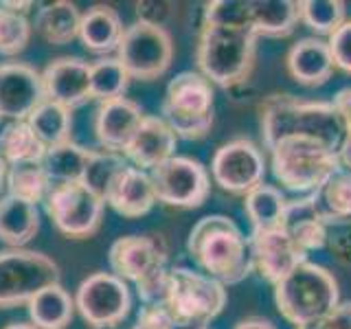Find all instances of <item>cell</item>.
I'll return each instance as SVG.
<instances>
[{"label": "cell", "mask_w": 351, "mask_h": 329, "mask_svg": "<svg viewBox=\"0 0 351 329\" xmlns=\"http://www.w3.org/2000/svg\"><path fill=\"white\" fill-rule=\"evenodd\" d=\"M186 248L197 268L222 285L241 283L255 270L250 241L228 215H204L197 219L186 239Z\"/></svg>", "instance_id": "obj_1"}, {"label": "cell", "mask_w": 351, "mask_h": 329, "mask_svg": "<svg viewBox=\"0 0 351 329\" xmlns=\"http://www.w3.org/2000/svg\"><path fill=\"white\" fill-rule=\"evenodd\" d=\"M88 158H90V149L69 141L62 143V145L49 147L42 158V164L53 184L82 182Z\"/></svg>", "instance_id": "obj_32"}, {"label": "cell", "mask_w": 351, "mask_h": 329, "mask_svg": "<svg viewBox=\"0 0 351 329\" xmlns=\"http://www.w3.org/2000/svg\"><path fill=\"white\" fill-rule=\"evenodd\" d=\"M7 193L16 195L27 200L31 204H40L47 200L49 191L53 189V182L44 171L42 160L36 162H16V164H7Z\"/></svg>", "instance_id": "obj_33"}, {"label": "cell", "mask_w": 351, "mask_h": 329, "mask_svg": "<svg viewBox=\"0 0 351 329\" xmlns=\"http://www.w3.org/2000/svg\"><path fill=\"white\" fill-rule=\"evenodd\" d=\"M211 178L219 189L246 195L266 178V156L250 138L228 141L213 154Z\"/></svg>", "instance_id": "obj_14"}, {"label": "cell", "mask_w": 351, "mask_h": 329, "mask_svg": "<svg viewBox=\"0 0 351 329\" xmlns=\"http://www.w3.org/2000/svg\"><path fill=\"white\" fill-rule=\"evenodd\" d=\"M274 303L285 321L296 327L323 321L340 303L338 283L327 268L305 261L274 283Z\"/></svg>", "instance_id": "obj_6"}, {"label": "cell", "mask_w": 351, "mask_h": 329, "mask_svg": "<svg viewBox=\"0 0 351 329\" xmlns=\"http://www.w3.org/2000/svg\"><path fill=\"white\" fill-rule=\"evenodd\" d=\"M202 25L215 27H250V0H213L204 5Z\"/></svg>", "instance_id": "obj_38"}, {"label": "cell", "mask_w": 351, "mask_h": 329, "mask_svg": "<svg viewBox=\"0 0 351 329\" xmlns=\"http://www.w3.org/2000/svg\"><path fill=\"white\" fill-rule=\"evenodd\" d=\"M345 20L347 7L343 0H303L301 3V22L318 36H332Z\"/></svg>", "instance_id": "obj_36"}, {"label": "cell", "mask_w": 351, "mask_h": 329, "mask_svg": "<svg viewBox=\"0 0 351 329\" xmlns=\"http://www.w3.org/2000/svg\"><path fill=\"white\" fill-rule=\"evenodd\" d=\"M312 208L325 226L351 222V171L340 167L310 193Z\"/></svg>", "instance_id": "obj_22"}, {"label": "cell", "mask_w": 351, "mask_h": 329, "mask_svg": "<svg viewBox=\"0 0 351 329\" xmlns=\"http://www.w3.org/2000/svg\"><path fill=\"white\" fill-rule=\"evenodd\" d=\"M38 206L16 195H0V241L9 248H22L38 235Z\"/></svg>", "instance_id": "obj_23"}, {"label": "cell", "mask_w": 351, "mask_h": 329, "mask_svg": "<svg viewBox=\"0 0 351 329\" xmlns=\"http://www.w3.org/2000/svg\"><path fill=\"white\" fill-rule=\"evenodd\" d=\"M301 22V3L294 0H250L252 31L266 38H285Z\"/></svg>", "instance_id": "obj_24"}, {"label": "cell", "mask_w": 351, "mask_h": 329, "mask_svg": "<svg viewBox=\"0 0 351 329\" xmlns=\"http://www.w3.org/2000/svg\"><path fill=\"white\" fill-rule=\"evenodd\" d=\"M257 33L250 27L202 25L197 38V69L219 88H233L248 80L255 64Z\"/></svg>", "instance_id": "obj_3"}, {"label": "cell", "mask_w": 351, "mask_h": 329, "mask_svg": "<svg viewBox=\"0 0 351 329\" xmlns=\"http://www.w3.org/2000/svg\"><path fill=\"white\" fill-rule=\"evenodd\" d=\"M272 173L285 189L310 195L343 164L338 151L314 138L288 136L268 147Z\"/></svg>", "instance_id": "obj_7"}, {"label": "cell", "mask_w": 351, "mask_h": 329, "mask_svg": "<svg viewBox=\"0 0 351 329\" xmlns=\"http://www.w3.org/2000/svg\"><path fill=\"white\" fill-rule=\"evenodd\" d=\"M226 285L202 270L186 266L169 268L160 305L178 329H206L226 305Z\"/></svg>", "instance_id": "obj_5"}, {"label": "cell", "mask_w": 351, "mask_h": 329, "mask_svg": "<svg viewBox=\"0 0 351 329\" xmlns=\"http://www.w3.org/2000/svg\"><path fill=\"white\" fill-rule=\"evenodd\" d=\"M75 314V299L62 283H55L38 292L29 301L31 323L38 329H66Z\"/></svg>", "instance_id": "obj_28"}, {"label": "cell", "mask_w": 351, "mask_h": 329, "mask_svg": "<svg viewBox=\"0 0 351 329\" xmlns=\"http://www.w3.org/2000/svg\"><path fill=\"white\" fill-rule=\"evenodd\" d=\"M332 51L334 66L345 73H351V20H345L327 40Z\"/></svg>", "instance_id": "obj_39"}, {"label": "cell", "mask_w": 351, "mask_h": 329, "mask_svg": "<svg viewBox=\"0 0 351 329\" xmlns=\"http://www.w3.org/2000/svg\"><path fill=\"white\" fill-rule=\"evenodd\" d=\"M33 25L27 14L0 5V55H18L27 49Z\"/></svg>", "instance_id": "obj_37"}, {"label": "cell", "mask_w": 351, "mask_h": 329, "mask_svg": "<svg viewBox=\"0 0 351 329\" xmlns=\"http://www.w3.org/2000/svg\"><path fill=\"white\" fill-rule=\"evenodd\" d=\"M143 119L145 114H143L141 106L128 97L99 103L95 114V134L99 145L104 149L123 154Z\"/></svg>", "instance_id": "obj_18"}, {"label": "cell", "mask_w": 351, "mask_h": 329, "mask_svg": "<svg viewBox=\"0 0 351 329\" xmlns=\"http://www.w3.org/2000/svg\"><path fill=\"white\" fill-rule=\"evenodd\" d=\"M5 329H38L33 323H9Z\"/></svg>", "instance_id": "obj_47"}, {"label": "cell", "mask_w": 351, "mask_h": 329, "mask_svg": "<svg viewBox=\"0 0 351 329\" xmlns=\"http://www.w3.org/2000/svg\"><path fill=\"white\" fill-rule=\"evenodd\" d=\"M252 266L272 285L307 261V252L296 244L294 237L283 226L268 230H250Z\"/></svg>", "instance_id": "obj_15"}, {"label": "cell", "mask_w": 351, "mask_h": 329, "mask_svg": "<svg viewBox=\"0 0 351 329\" xmlns=\"http://www.w3.org/2000/svg\"><path fill=\"white\" fill-rule=\"evenodd\" d=\"M128 164H130L128 158L119 151H110L104 147L90 149V158H88L82 184L106 202V197H108L110 189H112L114 180L119 178L121 171H123Z\"/></svg>", "instance_id": "obj_34"}, {"label": "cell", "mask_w": 351, "mask_h": 329, "mask_svg": "<svg viewBox=\"0 0 351 329\" xmlns=\"http://www.w3.org/2000/svg\"><path fill=\"white\" fill-rule=\"evenodd\" d=\"M244 208L250 219L252 230H268L283 224L288 197L274 184L261 182L250 193L244 195Z\"/></svg>", "instance_id": "obj_30"}, {"label": "cell", "mask_w": 351, "mask_h": 329, "mask_svg": "<svg viewBox=\"0 0 351 329\" xmlns=\"http://www.w3.org/2000/svg\"><path fill=\"white\" fill-rule=\"evenodd\" d=\"M281 226L288 230L307 255L327 244V226L314 213L310 195H303L299 200H288Z\"/></svg>", "instance_id": "obj_27"}, {"label": "cell", "mask_w": 351, "mask_h": 329, "mask_svg": "<svg viewBox=\"0 0 351 329\" xmlns=\"http://www.w3.org/2000/svg\"><path fill=\"white\" fill-rule=\"evenodd\" d=\"M47 147L33 134L27 121L0 119V158L7 164L42 160Z\"/></svg>", "instance_id": "obj_29"}, {"label": "cell", "mask_w": 351, "mask_h": 329, "mask_svg": "<svg viewBox=\"0 0 351 329\" xmlns=\"http://www.w3.org/2000/svg\"><path fill=\"white\" fill-rule=\"evenodd\" d=\"M27 123L47 149L71 141L73 117H71V110L60 103H53L44 99V101L31 112Z\"/></svg>", "instance_id": "obj_31"}, {"label": "cell", "mask_w": 351, "mask_h": 329, "mask_svg": "<svg viewBox=\"0 0 351 329\" xmlns=\"http://www.w3.org/2000/svg\"><path fill=\"white\" fill-rule=\"evenodd\" d=\"M338 160L343 164L345 169L351 171V136L345 134L343 143H340V149H338Z\"/></svg>", "instance_id": "obj_45"}, {"label": "cell", "mask_w": 351, "mask_h": 329, "mask_svg": "<svg viewBox=\"0 0 351 329\" xmlns=\"http://www.w3.org/2000/svg\"><path fill=\"white\" fill-rule=\"evenodd\" d=\"M288 73L303 86H323L334 73V58L329 44L321 38H303L288 51Z\"/></svg>", "instance_id": "obj_21"}, {"label": "cell", "mask_w": 351, "mask_h": 329, "mask_svg": "<svg viewBox=\"0 0 351 329\" xmlns=\"http://www.w3.org/2000/svg\"><path fill=\"white\" fill-rule=\"evenodd\" d=\"M213 84L195 71H184L169 82L162 99V119L173 134L200 141L213 127Z\"/></svg>", "instance_id": "obj_8"}, {"label": "cell", "mask_w": 351, "mask_h": 329, "mask_svg": "<svg viewBox=\"0 0 351 329\" xmlns=\"http://www.w3.org/2000/svg\"><path fill=\"white\" fill-rule=\"evenodd\" d=\"M323 329H351V301H340L323 321Z\"/></svg>", "instance_id": "obj_41"}, {"label": "cell", "mask_w": 351, "mask_h": 329, "mask_svg": "<svg viewBox=\"0 0 351 329\" xmlns=\"http://www.w3.org/2000/svg\"><path fill=\"white\" fill-rule=\"evenodd\" d=\"M296 329H323L321 321H316V323H307V325H299Z\"/></svg>", "instance_id": "obj_48"}, {"label": "cell", "mask_w": 351, "mask_h": 329, "mask_svg": "<svg viewBox=\"0 0 351 329\" xmlns=\"http://www.w3.org/2000/svg\"><path fill=\"white\" fill-rule=\"evenodd\" d=\"M117 60L130 80L152 82L167 73L173 60V42L165 27L136 20L123 31L117 47Z\"/></svg>", "instance_id": "obj_10"}, {"label": "cell", "mask_w": 351, "mask_h": 329, "mask_svg": "<svg viewBox=\"0 0 351 329\" xmlns=\"http://www.w3.org/2000/svg\"><path fill=\"white\" fill-rule=\"evenodd\" d=\"M110 268L119 279L136 285L143 305L160 303L169 277L167 244L160 235H125L110 246Z\"/></svg>", "instance_id": "obj_4"}, {"label": "cell", "mask_w": 351, "mask_h": 329, "mask_svg": "<svg viewBox=\"0 0 351 329\" xmlns=\"http://www.w3.org/2000/svg\"><path fill=\"white\" fill-rule=\"evenodd\" d=\"M44 208L60 233L73 239H84L95 235L101 226L106 202L82 182H66L53 184L44 200Z\"/></svg>", "instance_id": "obj_11"}, {"label": "cell", "mask_w": 351, "mask_h": 329, "mask_svg": "<svg viewBox=\"0 0 351 329\" xmlns=\"http://www.w3.org/2000/svg\"><path fill=\"white\" fill-rule=\"evenodd\" d=\"M95 329H117V327H95Z\"/></svg>", "instance_id": "obj_49"}, {"label": "cell", "mask_w": 351, "mask_h": 329, "mask_svg": "<svg viewBox=\"0 0 351 329\" xmlns=\"http://www.w3.org/2000/svg\"><path fill=\"white\" fill-rule=\"evenodd\" d=\"M261 134L266 149L281 138L301 136L340 149L345 123L332 101H303L292 95H270L261 103Z\"/></svg>", "instance_id": "obj_2"}, {"label": "cell", "mask_w": 351, "mask_h": 329, "mask_svg": "<svg viewBox=\"0 0 351 329\" xmlns=\"http://www.w3.org/2000/svg\"><path fill=\"white\" fill-rule=\"evenodd\" d=\"M176 141H178V136H176L173 130L165 123L162 117L145 114L143 123L136 130V134L128 143L123 156L128 158L130 164H134V167L143 171H152L165 160L176 156Z\"/></svg>", "instance_id": "obj_19"}, {"label": "cell", "mask_w": 351, "mask_h": 329, "mask_svg": "<svg viewBox=\"0 0 351 329\" xmlns=\"http://www.w3.org/2000/svg\"><path fill=\"white\" fill-rule=\"evenodd\" d=\"M156 191H154V182L149 171H143L134 164L121 171V175L114 180L112 189H110L106 204H110L119 215L136 219L147 215L154 204H156Z\"/></svg>", "instance_id": "obj_20"}, {"label": "cell", "mask_w": 351, "mask_h": 329, "mask_svg": "<svg viewBox=\"0 0 351 329\" xmlns=\"http://www.w3.org/2000/svg\"><path fill=\"white\" fill-rule=\"evenodd\" d=\"M123 25L112 7L97 5L82 14L80 40L93 53H110L117 51L121 38H123Z\"/></svg>", "instance_id": "obj_25"}, {"label": "cell", "mask_w": 351, "mask_h": 329, "mask_svg": "<svg viewBox=\"0 0 351 329\" xmlns=\"http://www.w3.org/2000/svg\"><path fill=\"white\" fill-rule=\"evenodd\" d=\"M5 180H7V162L0 158V191H3Z\"/></svg>", "instance_id": "obj_46"}, {"label": "cell", "mask_w": 351, "mask_h": 329, "mask_svg": "<svg viewBox=\"0 0 351 329\" xmlns=\"http://www.w3.org/2000/svg\"><path fill=\"white\" fill-rule=\"evenodd\" d=\"M156 200L173 208H195L211 191V175L202 162L189 156H171L149 171Z\"/></svg>", "instance_id": "obj_13"}, {"label": "cell", "mask_w": 351, "mask_h": 329, "mask_svg": "<svg viewBox=\"0 0 351 329\" xmlns=\"http://www.w3.org/2000/svg\"><path fill=\"white\" fill-rule=\"evenodd\" d=\"M235 329H277L272 321L268 318H261V316H250V318H244V321H239L235 325Z\"/></svg>", "instance_id": "obj_44"}, {"label": "cell", "mask_w": 351, "mask_h": 329, "mask_svg": "<svg viewBox=\"0 0 351 329\" xmlns=\"http://www.w3.org/2000/svg\"><path fill=\"white\" fill-rule=\"evenodd\" d=\"M332 103L336 106L338 114H340V119H343V123H345V134L351 136V86L343 88V90H338Z\"/></svg>", "instance_id": "obj_43"}, {"label": "cell", "mask_w": 351, "mask_h": 329, "mask_svg": "<svg viewBox=\"0 0 351 329\" xmlns=\"http://www.w3.org/2000/svg\"><path fill=\"white\" fill-rule=\"evenodd\" d=\"M130 86V75L117 58H101L90 64V97L99 103L121 99Z\"/></svg>", "instance_id": "obj_35"}, {"label": "cell", "mask_w": 351, "mask_h": 329, "mask_svg": "<svg viewBox=\"0 0 351 329\" xmlns=\"http://www.w3.org/2000/svg\"><path fill=\"white\" fill-rule=\"evenodd\" d=\"M44 99L69 108L84 106L90 97V64L82 58H58L42 71Z\"/></svg>", "instance_id": "obj_17"}, {"label": "cell", "mask_w": 351, "mask_h": 329, "mask_svg": "<svg viewBox=\"0 0 351 329\" xmlns=\"http://www.w3.org/2000/svg\"><path fill=\"white\" fill-rule=\"evenodd\" d=\"M132 329H178V327H176L171 316L160 303H152V305H141L136 325Z\"/></svg>", "instance_id": "obj_40"}, {"label": "cell", "mask_w": 351, "mask_h": 329, "mask_svg": "<svg viewBox=\"0 0 351 329\" xmlns=\"http://www.w3.org/2000/svg\"><path fill=\"white\" fill-rule=\"evenodd\" d=\"M60 283V266L51 257L27 248L0 250V307L29 305L49 285Z\"/></svg>", "instance_id": "obj_9"}, {"label": "cell", "mask_w": 351, "mask_h": 329, "mask_svg": "<svg viewBox=\"0 0 351 329\" xmlns=\"http://www.w3.org/2000/svg\"><path fill=\"white\" fill-rule=\"evenodd\" d=\"M169 5H162V3H138L136 11H138V20L141 22H149V25H158L162 27L165 16L169 14V9H165Z\"/></svg>", "instance_id": "obj_42"}, {"label": "cell", "mask_w": 351, "mask_h": 329, "mask_svg": "<svg viewBox=\"0 0 351 329\" xmlns=\"http://www.w3.org/2000/svg\"><path fill=\"white\" fill-rule=\"evenodd\" d=\"M80 25H82V14L69 0H58V3L44 5L38 9L33 29L38 31V36L55 44V47H64L71 44L75 38H80Z\"/></svg>", "instance_id": "obj_26"}, {"label": "cell", "mask_w": 351, "mask_h": 329, "mask_svg": "<svg viewBox=\"0 0 351 329\" xmlns=\"http://www.w3.org/2000/svg\"><path fill=\"white\" fill-rule=\"evenodd\" d=\"M75 310L95 327H117L132 310V294L114 272H95L86 277L75 294Z\"/></svg>", "instance_id": "obj_12"}, {"label": "cell", "mask_w": 351, "mask_h": 329, "mask_svg": "<svg viewBox=\"0 0 351 329\" xmlns=\"http://www.w3.org/2000/svg\"><path fill=\"white\" fill-rule=\"evenodd\" d=\"M42 101V73L22 62L0 64V119L27 121Z\"/></svg>", "instance_id": "obj_16"}]
</instances>
